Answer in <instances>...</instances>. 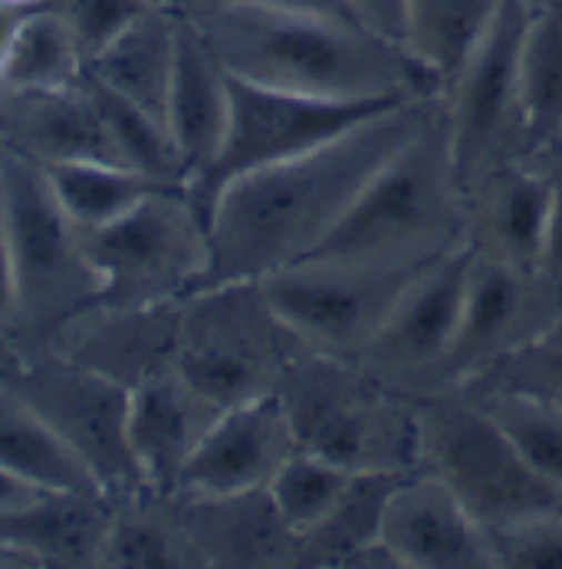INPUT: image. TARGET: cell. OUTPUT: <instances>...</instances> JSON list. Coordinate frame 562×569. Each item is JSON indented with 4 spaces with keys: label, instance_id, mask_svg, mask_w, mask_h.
Wrapping results in <instances>:
<instances>
[{
    "label": "cell",
    "instance_id": "44",
    "mask_svg": "<svg viewBox=\"0 0 562 569\" xmlns=\"http://www.w3.org/2000/svg\"><path fill=\"white\" fill-rule=\"evenodd\" d=\"M164 3H171V7H174V10H181V13H191V10L211 7V3H218V0H164Z\"/></svg>",
    "mask_w": 562,
    "mask_h": 569
},
{
    "label": "cell",
    "instance_id": "43",
    "mask_svg": "<svg viewBox=\"0 0 562 569\" xmlns=\"http://www.w3.org/2000/svg\"><path fill=\"white\" fill-rule=\"evenodd\" d=\"M247 3H263V7H277V10H297V13H317V17L359 23L345 0H247Z\"/></svg>",
    "mask_w": 562,
    "mask_h": 569
},
{
    "label": "cell",
    "instance_id": "10",
    "mask_svg": "<svg viewBox=\"0 0 562 569\" xmlns=\"http://www.w3.org/2000/svg\"><path fill=\"white\" fill-rule=\"evenodd\" d=\"M533 0H500L483 40L444 96L448 146L461 188L510 162H526L530 136L520 96V53Z\"/></svg>",
    "mask_w": 562,
    "mask_h": 569
},
{
    "label": "cell",
    "instance_id": "15",
    "mask_svg": "<svg viewBox=\"0 0 562 569\" xmlns=\"http://www.w3.org/2000/svg\"><path fill=\"white\" fill-rule=\"evenodd\" d=\"M178 326L181 300L149 307L96 303L60 326L43 349H53L132 392L164 372H174Z\"/></svg>",
    "mask_w": 562,
    "mask_h": 569
},
{
    "label": "cell",
    "instance_id": "19",
    "mask_svg": "<svg viewBox=\"0 0 562 569\" xmlns=\"http://www.w3.org/2000/svg\"><path fill=\"white\" fill-rule=\"evenodd\" d=\"M0 149L37 164L119 162L109 129L82 82L77 89H13L0 82Z\"/></svg>",
    "mask_w": 562,
    "mask_h": 569
},
{
    "label": "cell",
    "instance_id": "7",
    "mask_svg": "<svg viewBox=\"0 0 562 569\" xmlns=\"http://www.w3.org/2000/svg\"><path fill=\"white\" fill-rule=\"evenodd\" d=\"M414 402L421 421V471L448 485L483 530L562 510V488L530 468L471 396L448 389Z\"/></svg>",
    "mask_w": 562,
    "mask_h": 569
},
{
    "label": "cell",
    "instance_id": "18",
    "mask_svg": "<svg viewBox=\"0 0 562 569\" xmlns=\"http://www.w3.org/2000/svg\"><path fill=\"white\" fill-rule=\"evenodd\" d=\"M382 543L402 569H493L481 523L448 485L421 468L392 490Z\"/></svg>",
    "mask_w": 562,
    "mask_h": 569
},
{
    "label": "cell",
    "instance_id": "36",
    "mask_svg": "<svg viewBox=\"0 0 562 569\" xmlns=\"http://www.w3.org/2000/svg\"><path fill=\"white\" fill-rule=\"evenodd\" d=\"M493 569H562V510L486 527Z\"/></svg>",
    "mask_w": 562,
    "mask_h": 569
},
{
    "label": "cell",
    "instance_id": "1",
    "mask_svg": "<svg viewBox=\"0 0 562 569\" xmlns=\"http://www.w3.org/2000/svg\"><path fill=\"white\" fill-rule=\"evenodd\" d=\"M438 106L441 99H408L300 159L231 181L208 211L211 263L201 287L263 280L310 257L372 174L428 126Z\"/></svg>",
    "mask_w": 562,
    "mask_h": 569
},
{
    "label": "cell",
    "instance_id": "20",
    "mask_svg": "<svg viewBox=\"0 0 562 569\" xmlns=\"http://www.w3.org/2000/svg\"><path fill=\"white\" fill-rule=\"evenodd\" d=\"M550 204L553 181L543 164L533 159L503 164L464 191L468 244L478 257L540 267Z\"/></svg>",
    "mask_w": 562,
    "mask_h": 569
},
{
    "label": "cell",
    "instance_id": "45",
    "mask_svg": "<svg viewBox=\"0 0 562 569\" xmlns=\"http://www.w3.org/2000/svg\"><path fill=\"white\" fill-rule=\"evenodd\" d=\"M556 146H560V149H562V139H560V142H556Z\"/></svg>",
    "mask_w": 562,
    "mask_h": 569
},
{
    "label": "cell",
    "instance_id": "26",
    "mask_svg": "<svg viewBox=\"0 0 562 569\" xmlns=\"http://www.w3.org/2000/svg\"><path fill=\"white\" fill-rule=\"evenodd\" d=\"M411 475V471H408ZM404 475H352L335 507L300 537V567L349 569L382 540L385 503Z\"/></svg>",
    "mask_w": 562,
    "mask_h": 569
},
{
    "label": "cell",
    "instance_id": "17",
    "mask_svg": "<svg viewBox=\"0 0 562 569\" xmlns=\"http://www.w3.org/2000/svg\"><path fill=\"white\" fill-rule=\"evenodd\" d=\"M168 500L198 569L300 567V537L283 523L267 490L224 497L168 490Z\"/></svg>",
    "mask_w": 562,
    "mask_h": 569
},
{
    "label": "cell",
    "instance_id": "27",
    "mask_svg": "<svg viewBox=\"0 0 562 569\" xmlns=\"http://www.w3.org/2000/svg\"><path fill=\"white\" fill-rule=\"evenodd\" d=\"M99 569H198L168 493L139 490L112 500Z\"/></svg>",
    "mask_w": 562,
    "mask_h": 569
},
{
    "label": "cell",
    "instance_id": "6",
    "mask_svg": "<svg viewBox=\"0 0 562 569\" xmlns=\"http://www.w3.org/2000/svg\"><path fill=\"white\" fill-rule=\"evenodd\" d=\"M303 352L307 346L280 320L260 280L201 287L181 300L174 369L214 406L277 396Z\"/></svg>",
    "mask_w": 562,
    "mask_h": 569
},
{
    "label": "cell",
    "instance_id": "38",
    "mask_svg": "<svg viewBox=\"0 0 562 569\" xmlns=\"http://www.w3.org/2000/svg\"><path fill=\"white\" fill-rule=\"evenodd\" d=\"M533 162L543 164V171L553 181V204H550V221H546V238L540 253V270L562 280V149L550 146L533 156Z\"/></svg>",
    "mask_w": 562,
    "mask_h": 569
},
{
    "label": "cell",
    "instance_id": "24",
    "mask_svg": "<svg viewBox=\"0 0 562 569\" xmlns=\"http://www.w3.org/2000/svg\"><path fill=\"white\" fill-rule=\"evenodd\" d=\"M178 30L181 13L171 3L155 0L86 67V73L164 122L178 57Z\"/></svg>",
    "mask_w": 562,
    "mask_h": 569
},
{
    "label": "cell",
    "instance_id": "12",
    "mask_svg": "<svg viewBox=\"0 0 562 569\" xmlns=\"http://www.w3.org/2000/svg\"><path fill=\"white\" fill-rule=\"evenodd\" d=\"M228 89H231V116H228L224 146L211 168L188 188L204 221L214 198L231 181L270 164L300 159L339 139L342 132L362 126L365 119L399 106V102H352V99L303 96V92L270 89L231 73H228Z\"/></svg>",
    "mask_w": 562,
    "mask_h": 569
},
{
    "label": "cell",
    "instance_id": "23",
    "mask_svg": "<svg viewBox=\"0 0 562 569\" xmlns=\"http://www.w3.org/2000/svg\"><path fill=\"white\" fill-rule=\"evenodd\" d=\"M112 497L92 490H47L33 503L0 513V540L33 569H99Z\"/></svg>",
    "mask_w": 562,
    "mask_h": 569
},
{
    "label": "cell",
    "instance_id": "29",
    "mask_svg": "<svg viewBox=\"0 0 562 569\" xmlns=\"http://www.w3.org/2000/svg\"><path fill=\"white\" fill-rule=\"evenodd\" d=\"M520 96L536 156L562 139V0L533 3L520 53Z\"/></svg>",
    "mask_w": 562,
    "mask_h": 569
},
{
    "label": "cell",
    "instance_id": "13",
    "mask_svg": "<svg viewBox=\"0 0 562 569\" xmlns=\"http://www.w3.org/2000/svg\"><path fill=\"white\" fill-rule=\"evenodd\" d=\"M471 257L474 250L468 241L441 253L408 287L402 303L355 359L385 389L404 399L444 392V362L461 329Z\"/></svg>",
    "mask_w": 562,
    "mask_h": 569
},
{
    "label": "cell",
    "instance_id": "32",
    "mask_svg": "<svg viewBox=\"0 0 562 569\" xmlns=\"http://www.w3.org/2000/svg\"><path fill=\"white\" fill-rule=\"evenodd\" d=\"M86 77L77 37L63 23L60 13H53L43 0V7L23 23L13 50L7 53L0 67V82L13 89H77Z\"/></svg>",
    "mask_w": 562,
    "mask_h": 569
},
{
    "label": "cell",
    "instance_id": "31",
    "mask_svg": "<svg viewBox=\"0 0 562 569\" xmlns=\"http://www.w3.org/2000/svg\"><path fill=\"white\" fill-rule=\"evenodd\" d=\"M86 92L92 96L109 139L119 152V162L129 164L132 171L145 174L149 181L164 184V188H188V171L178 159V149L168 136V126L149 109L136 106L132 99L112 92L109 86L86 73Z\"/></svg>",
    "mask_w": 562,
    "mask_h": 569
},
{
    "label": "cell",
    "instance_id": "4",
    "mask_svg": "<svg viewBox=\"0 0 562 569\" xmlns=\"http://www.w3.org/2000/svg\"><path fill=\"white\" fill-rule=\"evenodd\" d=\"M297 445L352 475L421 468L418 402L385 389L359 362L303 352L277 389Z\"/></svg>",
    "mask_w": 562,
    "mask_h": 569
},
{
    "label": "cell",
    "instance_id": "22",
    "mask_svg": "<svg viewBox=\"0 0 562 569\" xmlns=\"http://www.w3.org/2000/svg\"><path fill=\"white\" fill-rule=\"evenodd\" d=\"M228 116H231L228 70L218 63L198 27L181 13L164 126L178 149V159L188 171V188L218 159L228 132Z\"/></svg>",
    "mask_w": 562,
    "mask_h": 569
},
{
    "label": "cell",
    "instance_id": "3",
    "mask_svg": "<svg viewBox=\"0 0 562 569\" xmlns=\"http://www.w3.org/2000/svg\"><path fill=\"white\" fill-rule=\"evenodd\" d=\"M468 241L444 99L428 126L382 164L313 253L362 260H431ZM310 253V257H313Z\"/></svg>",
    "mask_w": 562,
    "mask_h": 569
},
{
    "label": "cell",
    "instance_id": "28",
    "mask_svg": "<svg viewBox=\"0 0 562 569\" xmlns=\"http://www.w3.org/2000/svg\"><path fill=\"white\" fill-rule=\"evenodd\" d=\"M0 468L47 490L106 493L82 458L20 399L0 389Z\"/></svg>",
    "mask_w": 562,
    "mask_h": 569
},
{
    "label": "cell",
    "instance_id": "9",
    "mask_svg": "<svg viewBox=\"0 0 562 569\" xmlns=\"http://www.w3.org/2000/svg\"><path fill=\"white\" fill-rule=\"evenodd\" d=\"M99 273V303L149 307L184 300L204 283L211 244L208 221L188 188H155L106 228L82 231Z\"/></svg>",
    "mask_w": 562,
    "mask_h": 569
},
{
    "label": "cell",
    "instance_id": "35",
    "mask_svg": "<svg viewBox=\"0 0 562 569\" xmlns=\"http://www.w3.org/2000/svg\"><path fill=\"white\" fill-rule=\"evenodd\" d=\"M471 396V392H464ZM503 428L516 451L546 481L562 488V408L516 396H471Z\"/></svg>",
    "mask_w": 562,
    "mask_h": 569
},
{
    "label": "cell",
    "instance_id": "37",
    "mask_svg": "<svg viewBox=\"0 0 562 569\" xmlns=\"http://www.w3.org/2000/svg\"><path fill=\"white\" fill-rule=\"evenodd\" d=\"M155 0H47L77 37L86 67Z\"/></svg>",
    "mask_w": 562,
    "mask_h": 569
},
{
    "label": "cell",
    "instance_id": "2",
    "mask_svg": "<svg viewBox=\"0 0 562 569\" xmlns=\"http://www.w3.org/2000/svg\"><path fill=\"white\" fill-rule=\"evenodd\" d=\"M184 17L241 80L352 102L441 99L434 77L404 47L352 20L247 0H218Z\"/></svg>",
    "mask_w": 562,
    "mask_h": 569
},
{
    "label": "cell",
    "instance_id": "11",
    "mask_svg": "<svg viewBox=\"0 0 562 569\" xmlns=\"http://www.w3.org/2000/svg\"><path fill=\"white\" fill-rule=\"evenodd\" d=\"M0 389L33 408L80 455L106 497L149 490L129 448V389L53 349L3 366Z\"/></svg>",
    "mask_w": 562,
    "mask_h": 569
},
{
    "label": "cell",
    "instance_id": "40",
    "mask_svg": "<svg viewBox=\"0 0 562 569\" xmlns=\"http://www.w3.org/2000/svg\"><path fill=\"white\" fill-rule=\"evenodd\" d=\"M345 3H349L352 17H355L365 30H372V33H379V37H385V40L404 47L408 0H345Z\"/></svg>",
    "mask_w": 562,
    "mask_h": 569
},
{
    "label": "cell",
    "instance_id": "14",
    "mask_svg": "<svg viewBox=\"0 0 562 569\" xmlns=\"http://www.w3.org/2000/svg\"><path fill=\"white\" fill-rule=\"evenodd\" d=\"M560 313L562 280L540 267H513L474 253L461 329L444 362V392L464 386L483 366L533 339Z\"/></svg>",
    "mask_w": 562,
    "mask_h": 569
},
{
    "label": "cell",
    "instance_id": "34",
    "mask_svg": "<svg viewBox=\"0 0 562 569\" xmlns=\"http://www.w3.org/2000/svg\"><path fill=\"white\" fill-rule=\"evenodd\" d=\"M349 481H352V471H345L342 465L297 448L287 458V465L277 471V478L270 481L267 493L277 513L283 517V523L297 537H303L335 507V500L349 488Z\"/></svg>",
    "mask_w": 562,
    "mask_h": 569
},
{
    "label": "cell",
    "instance_id": "30",
    "mask_svg": "<svg viewBox=\"0 0 562 569\" xmlns=\"http://www.w3.org/2000/svg\"><path fill=\"white\" fill-rule=\"evenodd\" d=\"M40 168L47 171L53 194L60 198L63 211L80 231L106 228L109 221L132 211L145 194L164 188L119 162L80 159V162H53Z\"/></svg>",
    "mask_w": 562,
    "mask_h": 569
},
{
    "label": "cell",
    "instance_id": "33",
    "mask_svg": "<svg viewBox=\"0 0 562 569\" xmlns=\"http://www.w3.org/2000/svg\"><path fill=\"white\" fill-rule=\"evenodd\" d=\"M458 389L471 396H516L562 408V313Z\"/></svg>",
    "mask_w": 562,
    "mask_h": 569
},
{
    "label": "cell",
    "instance_id": "42",
    "mask_svg": "<svg viewBox=\"0 0 562 569\" xmlns=\"http://www.w3.org/2000/svg\"><path fill=\"white\" fill-rule=\"evenodd\" d=\"M43 493H47V488H37V485H30L27 478H20V475L0 468V513L20 510V507L33 503V500L43 497Z\"/></svg>",
    "mask_w": 562,
    "mask_h": 569
},
{
    "label": "cell",
    "instance_id": "41",
    "mask_svg": "<svg viewBox=\"0 0 562 569\" xmlns=\"http://www.w3.org/2000/svg\"><path fill=\"white\" fill-rule=\"evenodd\" d=\"M43 7V0H0V67L7 60V53L13 50L23 23Z\"/></svg>",
    "mask_w": 562,
    "mask_h": 569
},
{
    "label": "cell",
    "instance_id": "16",
    "mask_svg": "<svg viewBox=\"0 0 562 569\" xmlns=\"http://www.w3.org/2000/svg\"><path fill=\"white\" fill-rule=\"evenodd\" d=\"M297 448L300 445L280 396L250 399L218 415L174 490L204 497L267 490Z\"/></svg>",
    "mask_w": 562,
    "mask_h": 569
},
{
    "label": "cell",
    "instance_id": "39",
    "mask_svg": "<svg viewBox=\"0 0 562 569\" xmlns=\"http://www.w3.org/2000/svg\"><path fill=\"white\" fill-rule=\"evenodd\" d=\"M20 359V307H17V280H13V263L3 238V221H0V369Z\"/></svg>",
    "mask_w": 562,
    "mask_h": 569
},
{
    "label": "cell",
    "instance_id": "5",
    "mask_svg": "<svg viewBox=\"0 0 562 569\" xmlns=\"http://www.w3.org/2000/svg\"><path fill=\"white\" fill-rule=\"evenodd\" d=\"M0 221L17 280L20 356H27L96 307L102 283L47 171L7 149H0Z\"/></svg>",
    "mask_w": 562,
    "mask_h": 569
},
{
    "label": "cell",
    "instance_id": "25",
    "mask_svg": "<svg viewBox=\"0 0 562 569\" xmlns=\"http://www.w3.org/2000/svg\"><path fill=\"white\" fill-rule=\"evenodd\" d=\"M500 0H408L404 50L434 77L441 99L478 50Z\"/></svg>",
    "mask_w": 562,
    "mask_h": 569
},
{
    "label": "cell",
    "instance_id": "8",
    "mask_svg": "<svg viewBox=\"0 0 562 569\" xmlns=\"http://www.w3.org/2000/svg\"><path fill=\"white\" fill-rule=\"evenodd\" d=\"M454 250V247H451ZM431 260L313 253L260 280L267 300L310 352L355 362Z\"/></svg>",
    "mask_w": 562,
    "mask_h": 569
},
{
    "label": "cell",
    "instance_id": "21",
    "mask_svg": "<svg viewBox=\"0 0 562 569\" xmlns=\"http://www.w3.org/2000/svg\"><path fill=\"white\" fill-rule=\"evenodd\" d=\"M224 408L201 396L178 369L129 392V448L149 490L178 488V478Z\"/></svg>",
    "mask_w": 562,
    "mask_h": 569
}]
</instances>
